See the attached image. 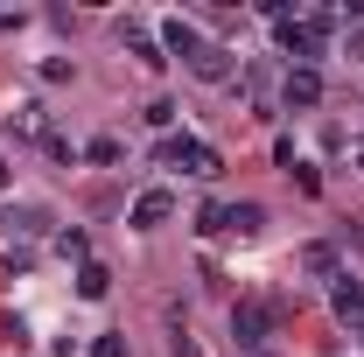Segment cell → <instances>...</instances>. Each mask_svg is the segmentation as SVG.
Listing matches in <instances>:
<instances>
[{
  "label": "cell",
  "instance_id": "1",
  "mask_svg": "<svg viewBox=\"0 0 364 357\" xmlns=\"http://www.w3.org/2000/svg\"><path fill=\"white\" fill-rule=\"evenodd\" d=\"M322 43H329V14H280V49L294 56V70H316V56H322Z\"/></svg>",
  "mask_w": 364,
  "mask_h": 357
},
{
  "label": "cell",
  "instance_id": "2",
  "mask_svg": "<svg viewBox=\"0 0 364 357\" xmlns=\"http://www.w3.org/2000/svg\"><path fill=\"white\" fill-rule=\"evenodd\" d=\"M161 161H176L182 176H196V182H210L218 169H225V154H218L210 140H189V134H168V140H161Z\"/></svg>",
  "mask_w": 364,
  "mask_h": 357
},
{
  "label": "cell",
  "instance_id": "3",
  "mask_svg": "<svg viewBox=\"0 0 364 357\" xmlns=\"http://www.w3.org/2000/svg\"><path fill=\"white\" fill-rule=\"evenodd\" d=\"M267 329H273L267 302H238V309H231V336H238L245 351H267Z\"/></svg>",
  "mask_w": 364,
  "mask_h": 357
},
{
  "label": "cell",
  "instance_id": "4",
  "mask_svg": "<svg viewBox=\"0 0 364 357\" xmlns=\"http://www.w3.org/2000/svg\"><path fill=\"white\" fill-rule=\"evenodd\" d=\"M189 78H203V85H225V78H231V49L203 36V43H196V56H189Z\"/></svg>",
  "mask_w": 364,
  "mask_h": 357
},
{
  "label": "cell",
  "instance_id": "5",
  "mask_svg": "<svg viewBox=\"0 0 364 357\" xmlns=\"http://www.w3.org/2000/svg\"><path fill=\"white\" fill-rule=\"evenodd\" d=\"M168 211H176V196H168V189H140L134 211H127V224H134V231H154V224H168Z\"/></svg>",
  "mask_w": 364,
  "mask_h": 357
},
{
  "label": "cell",
  "instance_id": "6",
  "mask_svg": "<svg viewBox=\"0 0 364 357\" xmlns=\"http://www.w3.org/2000/svg\"><path fill=\"white\" fill-rule=\"evenodd\" d=\"M119 43L134 49V56H140V63H147V70H161V63H168V56H161V43H154V36H147L140 21H119Z\"/></svg>",
  "mask_w": 364,
  "mask_h": 357
},
{
  "label": "cell",
  "instance_id": "7",
  "mask_svg": "<svg viewBox=\"0 0 364 357\" xmlns=\"http://www.w3.org/2000/svg\"><path fill=\"white\" fill-rule=\"evenodd\" d=\"M225 231L231 238H259L267 231V211L259 203H225Z\"/></svg>",
  "mask_w": 364,
  "mask_h": 357
},
{
  "label": "cell",
  "instance_id": "8",
  "mask_svg": "<svg viewBox=\"0 0 364 357\" xmlns=\"http://www.w3.org/2000/svg\"><path fill=\"white\" fill-rule=\"evenodd\" d=\"M280 98H287V105H316V98H322V70H287Z\"/></svg>",
  "mask_w": 364,
  "mask_h": 357
},
{
  "label": "cell",
  "instance_id": "9",
  "mask_svg": "<svg viewBox=\"0 0 364 357\" xmlns=\"http://www.w3.org/2000/svg\"><path fill=\"white\" fill-rule=\"evenodd\" d=\"M329 302H336V315H343V322H364V287L350 280V273L336 280V294H329Z\"/></svg>",
  "mask_w": 364,
  "mask_h": 357
},
{
  "label": "cell",
  "instance_id": "10",
  "mask_svg": "<svg viewBox=\"0 0 364 357\" xmlns=\"http://www.w3.org/2000/svg\"><path fill=\"white\" fill-rule=\"evenodd\" d=\"M196 43H203V36H196V28H189V21H168V28H161V49H176L182 63H189V56H196Z\"/></svg>",
  "mask_w": 364,
  "mask_h": 357
},
{
  "label": "cell",
  "instance_id": "11",
  "mask_svg": "<svg viewBox=\"0 0 364 357\" xmlns=\"http://www.w3.org/2000/svg\"><path fill=\"white\" fill-rule=\"evenodd\" d=\"M105 287H112V273L98 267V260H85V267H77V294H85V302H105Z\"/></svg>",
  "mask_w": 364,
  "mask_h": 357
},
{
  "label": "cell",
  "instance_id": "12",
  "mask_svg": "<svg viewBox=\"0 0 364 357\" xmlns=\"http://www.w3.org/2000/svg\"><path fill=\"white\" fill-rule=\"evenodd\" d=\"M196 231L218 238V231H225V203H203V211H196Z\"/></svg>",
  "mask_w": 364,
  "mask_h": 357
},
{
  "label": "cell",
  "instance_id": "13",
  "mask_svg": "<svg viewBox=\"0 0 364 357\" xmlns=\"http://www.w3.org/2000/svg\"><path fill=\"white\" fill-rule=\"evenodd\" d=\"M301 267H309V273H336V252H329V245H309Z\"/></svg>",
  "mask_w": 364,
  "mask_h": 357
},
{
  "label": "cell",
  "instance_id": "14",
  "mask_svg": "<svg viewBox=\"0 0 364 357\" xmlns=\"http://www.w3.org/2000/svg\"><path fill=\"white\" fill-rule=\"evenodd\" d=\"M91 357H127V336H98V343H91Z\"/></svg>",
  "mask_w": 364,
  "mask_h": 357
},
{
  "label": "cell",
  "instance_id": "15",
  "mask_svg": "<svg viewBox=\"0 0 364 357\" xmlns=\"http://www.w3.org/2000/svg\"><path fill=\"white\" fill-rule=\"evenodd\" d=\"M350 56H364V21H358V28H350Z\"/></svg>",
  "mask_w": 364,
  "mask_h": 357
},
{
  "label": "cell",
  "instance_id": "16",
  "mask_svg": "<svg viewBox=\"0 0 364 357\" xmlns=\"http://www.w3.org/2000/svg\"><path fill=\"white\" fill-rule=\"evenodd\" d=\"M0 189H7V154H0Z\"/></svg>",
  "mask_w": 364,
  "mask_h": 357
},
{
  "label": "cell",
  "instance_id": "17",
  "mask_svg": "<svg viewBox=\"0 0 364 357\" xmlns=\"http://www.w3.org/2000/svg\"><path fill=\"white\" fill-rule=\"evenodd\" d=\"M358 161H364V154H358Z\"/></svg>",
  "mask_w": 364,
  "mask_h": 357
}]
</instances>
